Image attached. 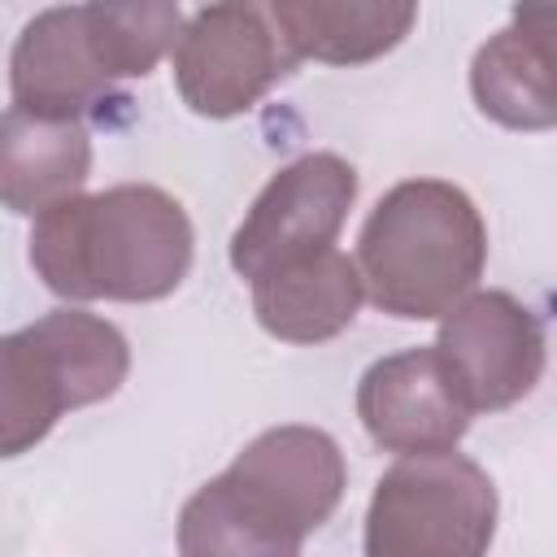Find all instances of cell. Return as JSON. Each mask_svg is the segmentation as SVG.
I'll use <instances>...</instances> for the list:
<instances>
[{
	"mask_svg": "<svg viewBox=\"0 0 557 557\" xmlns=\"http://www.w3.org/2000/svg\"><path fill=\"white\" fill-rule=\"evenodd\" d=\"M39 283L70 300H161L191 270L196 231L187 209L152 183H117L91 196H65L35 213L26 239Z\"/></svg>",
	"mask_w": 557,
	"mask_h": 557,
	"instance_id": "6da1fadb",
	"label": "cell"
},
{
	"mask_svg": "<svg viewBox=\"0 0 557 557\" xmlns=\"http://www.w3.org/2000/svg\"><path fill=\"white\" fill-rule=\"evenodd\" d=\"M348 487L339 444L318 426H270L178 513L187 557H292Z\"/></svg>",
	"mask_w": 557,
	"mask_h": 557,
	"instance_id": "7a4b0ae2",
	"label": "cell"
},
{
	"mask_svg": "<svg viewBox=\"0 0 557 557\" xmlns=\"http://www.w3.org/2000/svg\"><path fill=\"white\" fill-rule=\"evenodd\" d=\"M487 265V226L474 200L444 178L396 183L366 218L357 270L366 296L405 322L453 309Z\"/></svg>",
	"mask_w": 557,
	"mask_h": 557,
	"instance_id": "3957f363",
	"label": "cell"
},
{
	"mask_svg": "<svg viewBox=\"0 0 557 557\" xmlns=\"http://www.w3.org/2000/svg\"><path fill=\"white\" fill-rule=\"evenodd\" d=\"M126 370V335L83 309H52L0 335V461L44 444L61 413L109 400Z\"/></svg>",
	"mask_w": 557,
	"mask_h": 557,
	"instance_id": "277c9868",
	"label": "cell"
},
{
	"mask_svg": "<svg viewBox=\"0 0 557 557\" xmlns=\"http://www.w3.org/2000/svg\"><path fill=\"white\" fill-rule=\"evenodd\" d=\"M496 483L453 448L400 453L366 509L370 557H479L496 535Z\"/></svg>",
	"mask_w": 557,
	"mask_h": 557,
	"instance_id": "5b68a950",
	"label": "cell"
},
{
	"mask_svg": "<svg viewBox=\"0 0 557 557\" xmlns=\"http://www.w3.org/2000/svg\"><path fill=\"white\" fill-rule=\"evenodd\" d=\"M174 83L191 113L226 122L248 113L296 70L270 0H209L174 39Z\"/></svg>",
	"mask_w": 557,
	"mask_h": 557,
	"instance_id": "8992f818",
	"label": "cell"
},
{
	"mask_svg": "<svg viewBox=\"0 0 557 557\" xmlns=\"http://www.w3.org/2000/svg\"><path fill=\"white\" fill-rule=\"evenodd\" d=\"M435 357L470 413H496L535 392L544 374V322L509 292H466L440 313Z\"/></svg>",
	"mask_w": 557,
	"mask_h": 557,
	"instance_id": "52a82bcc",
	"label": "cell"
},
{
	"mask_svg": "<svg viewBox=\"0 0 557 557\" xmlns=\"http://www.w3.org/2000/svg\"><path fill=\"white\" fill-rule=\"evenodd\" d=\"M357 200V170L339 152L287 161L231 235V270L248 283L335 244Z\"/></svg>",
	"mask_w": 557,
	"mask_h": 557,
	"instance_id": "ba28073f",
	"label": "cell"
},
{
	"mask_svg": "<svg viewBox=\"0 0 557 557\" xmlns=\"http://www.w3.org/2000/svg\"><path fill=\"white\" fill-rule=\"evenodd\" d=\"M357 418L383 453L457 448L470 431V409L453 392L435 348L379 357L357 383Z\"/></svg>",
	"mask_w": 557,
	"mask_h": 557,
	"instance_id": "9c48e42d",
	"label": "cell"
},
{
	"mask_svg": "<svg viewBox=\"0 0 557 557\" xmlns=\"http://www.w3.org/2000/svg\"><path fill=\"white\" fill-rule=\"evenodd\" d=\"M13 104L48 117H87L96 113L117 83L100 65L83 4H57L30 17L9 57Z\"/></svg>",
	"mask_w": 557,
	"mask_h": 557,
	"instance_id": "30bf717a",
	"label": "cell"
},
{
	"mask_svg": "<svg viewBox=\"0 0 557 557\" xmlns=\"http://www.w3.org/2000/svg\"><path fill=\"white\" fill-rule=\"evenodd\" d=\"M553 0H518L505 30H496L470 61V96L483 117L509 131H548L557 122L553 83Z\"/></svg>",
	"mask_w": 557,
	"mask_h": 557,
	"instance_id": "8fae6325",
	"label": "cell"
},
{
	"mask_svg": "<svg viewBox=\"0 0 557 557\" xmlns=\"http://www.w3.org/2000/svg\"><path fill=\"white\" fill-rule=\"evenodd\" d=\"M91 174V135L83 117H48L30 109L0 113V205L35 218L78 196Z\"/></svg>",
	"mask_w": 557,
	"mask_h": 557,
	"instance_id": "7c38bea8",
	"label": "cell"
},
{
	"mask_svg": "<svg viewBox=\"0 0 557 557\" xmlns=\"http://www.w3.org/2000/svg\"><path fill=\"white\" fill-rule=\"evenodd\" d=\"M366 300L361 270L335 244L278 265L252 283V313L265 335L283 344H322L352 326Z\"/></svg>",
	"mask_w": 557,
	"mask_h": 557,
	"instance_id": "4fadbf2b",
	"label": "cell"
},
{
	"mask_svg": "<svg viewBox=\"0 0 557 557\" xmlns=\"http://www.w3.org/2000/svg\"><path fill=\"white\" fill-rule=\"evenodd\" d=\"M300 61L366 65L387 57L418 22V0H270Z\"/></svg>",
	"mask_w": 557,
	"mask_h": 557,
	"instance_id": "5bb4252c",
	"label": "cell"
},
{
	"mask_svg": "<svg viewBox=\"0 0 557 557\" xmlns=\"http://www.w3.org/2000/svg\"><path fill=\"white\" fill-rule=\"evenodd\" d=\"M83 17L113 83L148 78L183 30L178 0H87Z\"/></svg>",
	"mask_w": 557,
	"mask_h": 557,
	"instance_id": "9a60e30c",
	"label": "cell"
}]
</instances>
